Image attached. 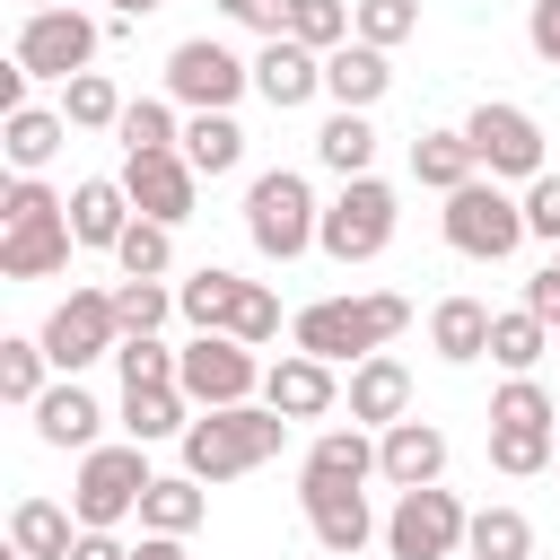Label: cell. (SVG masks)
<instances>
[{
	"instance_id": "1",
	"label": "cell",
	"mask_w": 560,
	"mask_h": 560,
	"mask_svg": "<svg viewBox=\"0 0 560 560\" xmlns=\"http://www.w3.org/2000/svg\"><path fill=\"white\" fill-rule=\"evenodd\" d=\"M289 411H271V402H219V411H192V429L175 438L184 446V472L192 481H245V472H262L280 446H289Z\"/></svg>"
},
{
	"instance_id": "2",
	"label": "cell",
	"mask_w": 560,
	"mask_h": 560,
	"mask_svg": "<svg viewBox=\"0 0 560 560\" xmlns=\"http://www.w3.org/2000/svg\"><path fill=\"white\" fill-rule=\"evenodd\" d=\"M70 201L52 192V184H35V175H18L9 192H0V280H52V271H70Z\"/></svg>"
},
{
	"instance_id": "3",
	"label": "cell",
	"mask_w": 560,
	"mask_h": 560,
	"mask_svg": "<svg viewBox=\"0 0 560 560\" xmlns=\"http://www.w3.org/2000/svg\"><path fill=\"white\" fill-rule=\"evenodd\" d=\"M411 324V298H394V289H359V298H315V306H298V324H289V341L298 350H315V359H376L394 332Z\"/></svg>"
},
{
	"instance_id": "4",
	"label": "cell",
	"mask_w": 560,
	"mask_h": 560,
	"mask_svg": "<svg viewBox=\"0 0 560 560\" xmlns=\"http://www.w3.org/2000/svg\"><path fill=\"white\" fill-rule=\"evenodd\" d=\"M315 228H324V210H315V184L298 166H262L245 184V236L262 262H298L315 245Z\"/></svg>"
},
{
	"instance_id": "5",
	"label": "cell",
	"mask_w": 560,
	"mask_h": 560,
	"mask_svg": "<svg viewBox=\"0 0 560 560\" xmlns=\"http://www.w3.org/2000/svg\"><path fill=\"white\" fill-rule=\"evenodd\" d=\"M438 228H446L455 254H472V262H508V254L525 245V192H508L499 175H472V184L446 192Z\"/></svg>"
},
{
	"instance_id": "6",
	"label": "cell",
	"mask_w": 560,
	"mask_h": 560,
	"mask_svg": "<svg viewBox=\"0 0 560 560\" xmlns=\"http://www.w3.org/2000/svg\"><path fill=\"white\" fill-rule=\"evenodd\" d=\"M149 481H158V472H149V446H140V438L88 446L79 472H70V508H79V525H122V516H140Z\"/></svg>"
},
{
	"instance_id": "7",
	"label": "cell",
	"mask_w": 560,
	"mask_h": 560,
	"mask_svg": "<svg viewBox=\"0 0 560 560\" xmlns=\"http://www.w3.org/2000/svg\"><path fill=\"white\" fill-rule=\"evenodd\" d=\"M315 245H324L341 271H350V262H376V254L394 245V184H385V175H350V184H341V201L324 210Z\"/></svg>"
},
{
	"instance_id": "8",
	"label": "cell",
	"mask_w": 560,
	"mask_h": 560,
	"mask_svg": "<svg viewBox=\"0 0 560 560\" xmlns=\"http://www.w3.org/2000/svg\"><path fill=\"white\" fill-rule=\"evenodd\" d=\"M96 44H105V26L88 18V9H26L18 18V44H9V61H26L35 79H79L88 61H96Z\"/></svg>"
},
{
	"instance_id": "9",
	"label": "cell",
	"mask_w": 560,
	"mask_h": 560,
	"mask_svg": "<svg viewBox=\"0 0 560 560\" xmlns=\"http://www.w3.org/2000/svg\"><path fill=\"white\" fill-rule=\"evenodd\" d=\"M464 140H472L481 175H499V184H534L542 175V122L525 105H508V96H481L464 114Z\"/></svg>"
},
{
	"instance_id": "10",
	"label": "cell",
	"mask_w": 560,
	"mask_h": 560,
	"mask_svg": "<svg viewBox=\"0 0 560 560\" xmlns=\"http://www.w3.org/2000/svg\"><path fill=\"white\" fill-rule=\"evenodd\" d=\"M35 341L52 350V368H61V376H79V368L114 359V350H122V315H114V289H70V298L44 315V332H35Z\"/></svg>"
},
{
	"instance_id": "11",
	"label": "cell",
	"mask_w": 560,
	"mask_h": 560,
	"mask_svg": "<svg viewBox=\"0 0 560 560\" xmlns=\"http://www.w3.org/2000/svg\"><path fill=\"white\" fill-rule=\"evenodd\" d=\"M175 385L192 394V411L254 402V394H262V359H254L236 332H192V341H184V359H175Z\"/></svg>"
},
{
	"instance_id": "12",
	"label": "cell",
	"mask_w": 560,
	"mask_h": 560,
	"mask_svg": "<svg viewBox=\"0 0 560 560\" xmlns=\"http://www.w3.org/2000/svg\"><path fill=\"white\" fill-rule=\"evenodd\" d=\"M464 525H472V508L455 499V490H394V516H385V551L394 560H446V551H464Z\"/></svg>"
},
{
	"instance_id": "13",
	"label": "cell",
	"mask_w": 560,
	"mask_h": 560,
	"mask_svg": "<svg viewBox=\"0 0 560 560\" xmlns=\"http://www.w3.org/2000/svg\"><path fill=\"white\" fill-rule=\"evenodd\" d=\"M245 88H254V61H236V52L210 44V35H184V44L166 52V96L192 105V114H228Z\"/></svg>"
},
{
	"instance_id": "14",
	"label": "cell",
	"mask_w": 560,
	"mask_h": 560,
	"mask_svg": "<svg viewBox=\"0 0 560 560\" xmlns=\"http://www.w3.org/2000/svg\"><path fill=\"white\" fill-rule=\"evenodd\" d=\"M122 192H131V210H140V219L184 228V219H192V201H201V166H192L184 149H140V158H122Z\"/></svg>"
},
{
	"instance_id": "15",
	"label": "cell",
	"mask_w": 560,
	"mask_h": 560,
	"mask_svg": "<svg viewBox=\"0 0 560 560\" xmlns=\"http://www.w3.org/2000/svg\"><path fill=\"white\" fill-rule=\"evenodd\" d=\"M298 508H306L315 542H324V551H341V560H359V551H368V534H385L359 481H298Z\"/></svg>"
},
{
	"instance_id": "16",
	"label": "cell",
	"mask_w": 560,
	"mask_h": 560,
	"mask_svg": "<svg viewBox=\"0 0 560 560\" xmlns=\"http://www.w3.org/2000/svg\"><path fill=\"white\" fill-rule=\"evenodd\" d=\"M254 96H262L271 114H298L306 96H324V52L298 44V35H262V52H254Z\"/></svg>"
},
{
	"instance_id": "17",
	"label": "cell",
	"mask_w": 560,
	"mask_h": 560,
	"mask_svg": "<svg viewBox=\"0 0 560 560\" xmlns=\"http://www.w3.org/2000/svg\"><path fill=\"white\" fill-rule=\"evenodd\" d=\"M262 402L289 411V420H324V411L341 402V376H332V359H315V350H280V359L262 368Z\"/></svg>"
},
{
	"instance_id": "18",
	"label": "cell",
	"mask_w": 560,
	"mask_h": 560,
	"mask_svg": "<svg viewBox=\"0 0 560 560\" xmlns=\"http://www.w3.org/2000/svg\"><path fill=\"white\" fill-rule=\"evenodd\" d=\"M438 472H446V429H438V420H394V429H376V481L429 490Z\"/></svg>"
},
{
	"instance_id": "19",
	"label": "cell",
	"mask_w": 560,
	"mask_h": 560,
	"mask_svg": "<svg viewBox=\"0 0 560 560\" xmlns=\"http://www.w3.org/2000/svg\"><path fill=\"white\" fill-rule=\"evenodd\" d=\"M131 219H140V210H131V192H122V175H79V184H70V236H79V245H96V254H114Z\"/></svg>"
},
{
	"instance_id": "20",
	"label": "cell",
	"mask_w": 560,
	"mask_h": 560,
	"mask_svg": "<svg viewBox=\"0 0 560 560\" xmlns=\"http://www.w3.org/2000/svg\"><path fill=\"white\" fill-rule=\"evenodd\" d=\"M341 402H350L359 429H394V420H411V368L376 350V359L350 368V394H341Z\"/></svg>"
},
{
	"instance_id": "21",
	"label": "cell",
	"mask_w": 560,
	"mask_h": 560,
	"mask_svg": "<svg viewBox=\"0 0 560 560\" xmlns=\"http://www.w3.org/2000/svg\"><path fill=\"white\" fill-rule=\"evenodd\" d=\"M96 429H105V411H96V394H88L79 376H61V385H44V394H35V438H44V446L88 455V446H96Z\"/></svg>"
},
{
	"instance_id": "22",
	"label": "cell",
	"mask_w": 560,
	"mask_h": 560,
	"mask_svg": "<svg viewBox=\"0 0 560 560\" xmlns=\"http://www.w3.org/2000/svg\"><path fill=\"white\" fill-rule=\"evenodd\" d=\"M385 88H394V61H385V44H359V35H350V44H332V52H324V96H332V105L368 114Z\"/></svg>"
},
{
	"instance_id": "23",
	"label": "cell",
	"mask_w": 560,
	"mask_h": 560,
	"mask_svg": "<svg viewBox=\"0 0 560 560\" xmlns=\"http://www.w3.org/2000/svg\"><path fill=\"white\" fill-rule=\"evenodd\" d=\"M61 140H70V114H61V105H18V114H0V149H9L18 175H44V166L61 158Z\"/></svg>"
},
{
	"instance_id": "24",
	"label": "cell",
	"mask_w": 560,
	"mask_h": 560,
	"mask_svg": "<svg viewBox=\"0 0 560 560\" xmlns=\"http://www.w3.org/2000/svg\"><path fill=\"white\" fill-rule=\"evenodd\" d=\"M429 350H438L446 368L490 359V306H481V298H438V306H429Z\"/></svg>"
},
{
	"instance_id": "25",
	"label": "cell",
	"mask_w": 560,
	"mask_h": 560,
	"mask_svg": "<svg viewBox=\"0 0 560 560\" xmlns=\"http://www.w3.org/2000/svg\"><path fill=\"white\" fill-rule=\"evenodd\" d=\"M122 438H140V446H158V438H184L192 429V394L184 385H122Z\"/></svg>"
},
{
	"instance_id": "26",
	"label": "cell",
	"mask_w": 560,
	"mask_h": 560,
	"mask_svg": "<svg viewBox=\"0 0 560 560\" xmlns=\"http://www.w3.org/2000/svg\"><path fill=\"white\" fill-rule=\"evenodd\" d=\"M298 481H376V438L350 420V429H324L298 464Z\"/></svg>"
},
{
	"instance_id": "27",
	"label": "cell",
	"mask_w": 560,
	"mask_h": 560,
	"mask_svg": "<svg viewBox=\"0 0 560 560\" xmlns=\"http://www.w3.org/2000/svg\"><path fill=\"white\" fill-rule=\"evenodd\" d=\"M70 525H79V508H61V499H18L9 508V542L26 560H70V542H79Z\"/></svg>"
},
{
	"instance_id": "28",
	"label": "cell",
	"mask_w": 560,
	"mask_h": 560,
	"mask_svg": "<svg viewBox=\"0 0 560 560\" xmlns=\"http://www.w3.org/2000/svg\"><path fill=\"white\" fill-rule=\"evenodd\" d=\"M236 298H245V280H236V271H219V262H201L192 280H175V315H184L192 332H228Z\"/></svg>"
},
{
	"instance_id": "29",
	"label": "cell",
	"mask_w": 560,
	"mask_h": 560,
	"mask_svg": "<svg viewBox=\"0 0 560 560\" xmlns=\"http://www.w3.org/2000/svg\"><path fill=\"white\" fill-rule=\"evenodd\" d=\"M315 158L350 184V175H376V122L368 114H350V105H332V122L315 131Z\"/></svg>"
},
{
	"instance_id": "30",
	"label": "cell",
	"mask_w": 560,
	"mask_h": 560,
	"mask_svg": "<svg viewBox=\"0 0 560 560\" xmlns=\"http://www.w3.org/2000/svg\"><path fill=\"white\" fill-rule=\"evenodd\" d=\"M201 508H210V481L166 472V481H149V499H140V534H192Z\"/></svg>"
},
{
	"instance_id": "31",
	"label": "cell",
	"mask_w": 560,
	"mask_h": 560,
	"mask_svg": "<svg viewBox=\"0 0 560 560\" xmlns=\"http://www.w3.org/2000/svg\"><path fill=\"white\" fill-rule=\"evenodd\" d=\"M411 175H420L429 192H455V184L481 175V158H472L464 131H420V140H411Z\"/></svg>"
},
{
	"instance_id": "32",
	"label": "cell",
	"mask_w": 560,
	"mask_h": 560,
	"mask_svg": "<svg viewBox=\"0 0 560 560\" xmlns=\"http://www.w3.org/2000/svg\"><path fill=\"white\" fill-rule=\"evenodd\" d=\"M184 158H192L201 175H236V166H245V122H236V114H192V122H184Z\"/></svg>"
},
{
	"instance_id": "33",
	"label": "cell",
	"mask_w": 560,
	"mask_h": 560,
	"mask_svg": "<svg viewBox=\"0 0 560 560\" xmlns=\"http://www.w3.org/2000/svg\"><path fill=\"white\" fill-rule=\"evenodd\" d=\"M551 350V324L534 315V306H508V315H490V359L508 368V376H534V359Z\"/></svg>"
},
{
	"instance_id": "34",
	"label": "cell",
	"mask_w": 560,
	"mask_h": 560,
	"mask_svg": "<svg viewBox=\"0 0 560 560\" xmlns=\"http://www.w3.org/2000/svg\"><path fill=\"white\" fill-rule=\"evenodd\" d=\"M464 551H472V560H534V525H525V508H472Z\"/></svg>"
},
{
	"instance_id": "35",
	"label": "cell",
	"mask_w": 560,
	"mask_h": 560,
	"mask_svg": "<svg viewBox=\"0 0 560 560\" xmlns=\"http://www.w3.org/2000/svg\"><path fill=\"white\" fill-rule=\"evenodd\" d=\"M122 88L105 79V70H79V79H61V114H70V131H114L122 122Z\"/></svg>"
},
{
	"instance_id": "36",
	"label": "cell",
	"mask_w": 560,
	"mask_h": 560,
	"mask_svg": "<svg viewBox=\"0 0 560 560\" xmlns=\"http://www.w3.org/2000/svg\"><path fill=\"white\" fill-rule=\"evenodd\" d=\"M114 262H122V280H166L175 271V228L166 219H131L122 245H114Z\"/></svg>"
},
{
	"instance_id": "37",
	"label": "cell",
	"mask_w": 560,
	"mask_h": 560,
	"mask_svg": "<svg viewBox=\"0 0 560 560\" xmlns=\"http://www.w3.org/2000/svg\"><path fill=\"white\" fill-rule=\"evenodd\" d=\"M114 140H122V158H140V149H184V131H175V105H166V96H131V105H122V122H114Z\"/></svg>"
},
{
	"instance_id": "38",
	"label": "cell",
	"mask_w": 560,
	"mask_h": 560,
	"mask_svg": "<svg viewBox=\"0 0 560 560\" xmlns=\"http://www.w3.org/2000/svg\"><path fill=\"white\" fill-rule=\"evenodd\" d=\"M44 368H52V350H44V341H26V332H9V341H0V402L35 411V394H44Z\"/></svg>"
},
{
	"instance_id": "39",
	"label": "cell",
	"mask_w": 560,
	"mask_h": 560,
	"mask_svg": "<svg viewBox=\"0 0 560 560\" xmlns=\"http://www.w3.org/2000/svg\"><path fill=\"white\" fill-rule=\"evenodd\" d=\"M551 455H560V429H490V464L508 481H534Z\"/></svg>"
},
{
	"instance_id": "40",
	"label": "cell",
	"mask_w": 560,
	"mask_h": 560,
	"mask_svg": "<svg viewBox=\"0 0 560 560\" xmlns=\"http://www.w3.org/2000/svg\"><path fill=\"white\" fill-rule=\"evenodd\" d=\"M490 429H560V411H551V394L534 376H508L490 394Z\"/></svg>"
},
{
	"instance_id": "41",
	"label": "cell",
	"mask_w": 560,
	"mask_h": 560,
	"mask_svg": "<svg viewBox=\"0 0 560 560\" xmlns=\"http://www.w3.org/2000/svg\"><path fill=\"white\" fill-rule=\"evenodd\" d=\"M175 359H184V350H166L158 332H122L114 376H122V385H175Z\"/></svg>"
},
{
	"instance_id": "42",
	"label": "cell",
	"mask_w": 560,
	"mask_h": 560,
	"mask_svg": "<svg viewBox=\"0 0 560 560\" xmlns=\"http://www.w3.org/2000/svg\"><path fill=\"white\" fill-rule=\"evenodd\" d=\"M289 35L315 44V52H332V44L359 35V18H350V0H298V9H289Z\"/></svg>"
},
{
	"instance_id": "43",
	"label": "cell",
	"mask_w": 560,
	"mask_h": 560,
	"mask_svg": "<svg viewBox=\"0 0 560 560\" xmlns=\"http://www.w3.org/2000/svg\"><path fill=\"white\" fill-rule=\"evenodd\" d=\"M350 18H359V44H411L420 35V0H350Z\"/></svg>"
},
{
	"instance_id": "44",
	"label": "cell",
	"mask_w": 560,
	"mask_h": 560,
	"mask_svg": "<svg viewBox=\"0 0 560 560\" xmlns=\"http://www.w3.org/2000/svg\"><path fill=\"white\" fill-rule=\"evenodd\" d=\"M114 315H122V332H158L175 315V289L166 280H114Z\"/></svg>"
},
{
	"instance_id": "45",
	"label": "cell",
	"mask_w": 560,
	"mask_h": 560,
	"mask_svg": "<svg viewBox=\"0 0 560 560\" xmlns=\"http://www.w3.org/2000/svg\"><path fill=\"white\" fill-rule=\"evenodd\" d=\"M228 332H236L245 350H262V341L280 332V298H271L262 280H245V298H236V315H228Z\"/></svg>"
},
{
	"instance_id": "46",
	"label": "cell",
	"mask_w": 560,
	"mask_h": 560,
	"mask_svg": "<svg viewBox=\"0 0 560 560\" xmlns=\"http://www.w3.org/2000/svg\"><path fill=\"white\" fill-rule=\"evenodd\" d=\"M525 236L560 245V175H551V166H542V175L525 184Z\"/></svg>"
},
{
	"instance_id": "47",
	"label": "cell",
	"mask_w": 560,
	"mask_h": 560,
	"mask_svg": "<svg viewBox=\"0 0 560 560\" xmlns=\"http://www.w3.org/2000/svg\"><path fill=\"white\" fill-rule=\"evenodd\" d=\"M525 44H534V61L560 70V0H534V9H525Z\"/></svg>"
},
{
	"instance_id": "48",
	"label": "cell",
	"mask_w": 560,
	"mask_h": 560,
	"mask_svg": "<svg viewBox=\"0 0 560 560\" xmlns=\"http://www.w3.org/2000/svg\"><path fill=\"white\" fill-rule=\"evenodd\" d=\"M219 9H228L236 26H254V35H289V9H298V0H219Z\"/></svg>"
},
{
	"instance_id": "49",
	"label": "cell",
	"mask_w": 560,
	"mask_h": 560,
	"mask_svg": "<svg viewBox=\"0 0 560 560\" xmlns=\"http://www.w3.org/2000/svg\"><path fill=\"white\" fill-rule=\"evenodd\" d=\"M70 560H131V542H114V525H79Z\"/></svg>"
},
{
	"instance_id": "50",
	"label": "cell",
	"mask_w": 560,
	"mask_h": 560,
	"mask_svg": "<svg viewBox=\"0 0 560 560\" xmlns=\"http://www.w3.org/2000/svg\"><path fill=\"white\" fill-rule=\"evenodd\" d=\"M131 560H184V534H140V551Z\"/></svg>"
},
{
	"instance_id": "51",
	"label": "cell",
	"mask_w": 560,
	"mask_h": 560,
	"mask_svg": "<svg viewBox=\"0 0 560 560\" xmlns=\"http://www.w3.org/2000/svg\"><path fill=\"white\" fill-rule=\"evenodd\" d=\"M105 9H114V18H131V26H140V18H158V9H166V0H105Z\"/></svg>"
},
{
	"instance_id": "52",
	"label": "cell",
	"mask_w": 560,
	"mask_h": 560,
	"mask_svg": "<svg viewBox=\"0 0 560 560\" xmlns=\"http://www.w3.org/2000/svg\"><path fill=\"white\" fill-rule=\"evenodd\" d=\"M18 9H61V0H18Z\"/></svg>"
},
{
	"instance_id": "53",
	"label": "cell",
	"mask_w": 560,
	"mask_h": 560,
	"mask_svg": "<svg viewBox=\"0 0 560 560\" xmlns=\"http://www.w3.org/2000/svg\"><path fill=\"white\" fill-rule=\"evenodd\" d=\"M9 560H26V551H18V542H9Z\"/></svg>"
},
{
	"instance_id": "54",
	"label": "cell",
	"mask_w": 560,
	"mask_h": 560,
	"mask_svg": "<svg viewBox=\"0 0 560 560\" xmlns=\"http://www.w3.org/2000/svg\"><path fill=\"white\" fill-rule=\"evenodd\" d=\"M324 560H341V551H324Z\"/></svg>"
},
{
	"instance_id": "55",
	"label": "cell",
	"mask_w": 560,
	"mask_h": 560,
	"mask_svg": "<svg viewBox=\"0 0 560 560\" xmlns=\"http://www.w3.org/2000/svg\"><path fill=\"white\" fill-rule=\"evenodd\" d=\"M551 464H560V455H551Z\"/></svg>"
}]
</instances>
